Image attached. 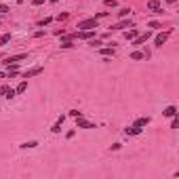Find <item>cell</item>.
<instances>
[{"mask_svg":"<svg viewBox=\"0 0 179 179\" xmlns=\"http://www.w3.org/2000/svg\"><path fill=\"white\" fill-rule=\"evenodd\" d=\"M80 32H89V30H95L97 28V17H91V19H82V21H78V25H76Z\"/></svg>","mask_w":179,"mask_h":179,"instance_id":"6da1fadb","label":"cell"},{"mask_svg":"<svg viewBox=\"0 0 179 179\" xmlns=\"http://www.w3.org/2000/svg\"><path fill=\"white\" fill-rule=\"evenodd\" d=\"M150 36H152V32H145V34H139L137 38H133V46H141V45H143V42H145V40H148V38H150Z\"/></svg>","mask_w":179,"mask_h":179,"instance_id":"7a4b0ae2","label":"cell"},{"mask_svg":"<svg viewBox=\"0 0 179 179\" xmlns=\"http://www.w3.org/2000/svg\"><path fill=\"white\" fill-rule=\"evenodd\" d=\"M25 57H28L25 53H21V55H11V57L4 59V63H6V65H8V63H17V61H21V59H25Z\"/></svg>","mask_w":179,"mask_h":179,"instance_id":"3957f363","label":"cell"},{"mask_svg":"<svg viewBox=\"0 0 179 179\" xmlns=\"http://www.w3.org/2000/svg\"><path fill=\"white\" fill-rule=\"evenodd\" d=\"M148 8L154 11V13H162V6H160L158 0H150V2H148Z\"/></svg>","mask_w":179,"mask_h":179,"instance_id":"277c9868","label":"cell"},{"mask_svg":"<svg viewBox=\"0 0 179 179\" xmlns=\"http://www.w3.org/2000/svg\"><path fill=\"white\" fill-rule=\"evenodd\" d=\"M76 127H78V129H95V124H93V122H89V120H82V118H78Z\"/></svg>","mask_w":179,"mask_h":179,"instance_id":"5b68a950","label":"cell"},{"mask_svg":"<svg viewBox=\"0 0 179 179\" xmlns=\"http://www.w3.org/2000/svg\"><path fill=\"white\" fill-rule=\"evenodd\" d=\"M169 34H171V32L158 34V36H156V46H162V45H164V42H167V38H169Z\"/></svg>","mask_w":179,"mask_h":179,"instance_id":"8992f818","label":"cell"},{"mask_svg":"<svg viewBox=\"0 0 179 179\" xmlns=\"http://www.w3.org/2000/svg\"><path fill=\"white\" fill-rule=\"evenodd\" d=\"M40 72H42V68H34V70H30V72H23L21 76H23V78H32V76L40 74Z\"/></svg>","mask_w":179,"mask_h":179,"instance_id":"52a82bcc","label":"cell"},{"mask_svg":"<svg viewBox=\"0 0 179 179\" xmlns=\"http://www.w3.org/2000/svg\"><path fill=\"white\" fill-rule=\"evenodd\" d=\"M124 28H133V23H131V21H120V23H116L112 30H124Z\"/></svg>","mask_w":179,"mask_h":179,"instance_id":"ba28073f","label":"cell"},{"mask_svg":"<svg viewBox=\"0 0 179 179\" xmlns=\"http://www.w3.org/2000/svg\"><path fill=\"white\" fill-rule=\"evenodd\" d=\"M145 57H148V53H141V51H135V53H131V59H135V61L145 59Z\"/></svg>","mask_w":179,"mask_h":179,"instance_id":"9c48e42d","label":"cell"},{"mask_svg":"<svg viewBox=\"0 0 179 179\" xmlns=\"http://www.w3.org/2000/svg\"><path fill=\"white\" fill-rule=\"evenodd\" d=\"M175 114H177V108H175V105H169V108L164 110V116H169V118H173Z\"/></svg>","mask_w":179,"mask_h":179,"instance_id":"30bf717a","label":"cell"},{"mask_svg":"<svg viewBox=\"0 0 179 179\" xmlns=\"http://www.w3.org/2000/svg\"><path fill=\"white\" fill-rule=\"evenodd\" d=\"M148 124H150V118H148V116H145V118L135 120V127H139V129H141V127H148Z\"/></svg>","mask_w":179,"mask_h":179,"instance_id":"8fae6325","label":"cell"},{"mask_svg":"<svg viewBox=\"0 0 179 179\" xmlns=\"http://www.w3.org/2000/svg\"><path fill=\"white\" fill-rule=\"evenodd\" d=\"M137 36H139L137 30H127V32H124V38H127V40H133V38H137Z\"/></svg>","mask_w":179,"mask_h":179,"instance_id":"7c38bea8","label":"cell"},{"mask_svg":"<svg viewBox=\"0 0 179 179\" xmlns=\"http://www.w3.org/2000/svg\"><path fill=\"white\" fill-rule=\"evenodd\" d=\"M124 133H127V135H139V133H141V129H139V127H135V124H133L131 129H124Z\"/></svg>","mask_w":179,"mask_h":179,"instance_id":"4fadbf2b","label":"cell"},{"mask_svg":"<svg viewBox=\"0 0 179 179\" xmlns=\"http://www.w3.org/2000/svg\"><path fill=\"white\" fill-rule=\"evenodd\" d=\"M25 89H28V82L23 80V82H19V87L15 89V93H17V95H21V93H25Z\"/></svg>","mask_w":179,"mask_h":179,"instance_id":"5bb4252c","label":"cell"},{"mask_svg":"<svg viewBox=\"0 0 179 179\" xmlns=\"http://www.w3.org/2000/svg\"><path fill=\"white\" fill-rule=\"evenodd\" d=\"M36 145H38V141H23V143H21L23 150H28V148H36Z\"/></svg>","mask_w":179,"mask_h":179,"instance_id":"9a60e30c","label":"cell"},{"mask_svg":"<svg viewBox=\"0 0 179 179\" xmlns=\"http://www.w3.org/2000/svg\"><path fill=\"white\" fill-rule=\"evenodd\" d=\"M6 42H11V34H4V36H0V46H4Z\"/></svg>","mask_w":179,"mask_h":179,"instance_id":"2e32d148","label":"cell"},{"mask_svg":"<svg viewBox=\"0 0 179 179\" xmlns=\"http://www.w3.org/2000/svg\"><path fill=\"white\" fill-rule=\"evenodd\" d=\"M129 13H131L129 8H120V11H118V17H122V19H124V17H127Z\"/></svg>","mask_w":179,"mask_h":179,"instance_id":"e0dca14e","label":"cell"},{"mask_svg":"<svg viewBox=\"0 0 179 179\" xmlns=\"http://www.w3.org/2000/svg\"><path fill=\"white\" fill-rule=\"evenodd\" d=\"M101 55L110 57V55H114V48H101Z\"/></svg>","mask_w":179,"mask_h":179,"instance_id":"ac0fdd59","label":"cell"},{"mask_svg":"<svg viewBox=\"0 0 179 179\" xmlns=\"http://www.w3.org/2000/svg\"><path fill=\"white\" fill-rule=\"evenodd\" d=\"M179 127V118H177V114L173 116V122H171V129H177Z\"/></svg>","mask_w":179,"mask_h":179,"instance_id":"d6986e66","label":"cell"},{"mask_svg":"<svg viewBox=\"0 0 179 179\" xmlns=\"http://www.w3.org/2000/svg\"><path fill=\"white\" fill-rule=\"evenodd\" d=\"M70 116H74V118H80V116H82V112H78V110H70Z\"/></svg>","mask_w":179,"mask_h":179,"instance_id":"ffe728a7","label":"cell"},{"mask_svg":"<svg viewBox=\"0 0 179 179\" xmlns=\"http://www.w3.org/2000/svg\"><path fill=\"white\" fill-rule=\"evenodd\" d=\"M48 23H51V17H46V19H42V21H40V25H42V28H45V25H48Z\"/></svg>","mask_w":179,"mask_h":179,"instance_id":"44dd1931","label":"cell"},{"mask_svg":"<svg viewBox=\"0 0 179 179\" xmlns=\"http://www.w3.org/2000/svg\"><path fill=\"white\" fill-rule=\"evenodd\" d=\"M150 28H154V30H158V28H160V23H158V21H152V23H150Z\"/></svg>","mask_w":179,"mask_h":179,"instance_id":"7402d4cb","label":"cell"},{"mask_svg":"<svg viewBox=\"0 0 179 179\" xmlns=\"http://www.w3.org/2000/svg\"><path fill=\"white\" fill-rule=\"evenodd\" d=\"M105 6H116V0H105Z\"/></svg>","mask_w":179,"mask_h":179,"instance_id":"603a6c76","label":"cell"},{"mask_svg":"<svg viewBox=\"0 0 179 179\" xmlns=\"http://www.w3.org/2000/svg\"><path fill=\"white\" fill-rule=\"evenodd\" d=\"M32 4L34 6H40V4H45V0H32Z\"/></svg>","mask_w":179,"mask_h":179,"instance_id":"cb8c5ba5","label":"cell"},{"mask_svg":"<svg viewBox=\"0 0 179 179\" xmlns=\"http://www.w3.org/2000/svg\"><path fill=\"white\" fill-rule=\"evenodd\" d=\"M6 11H11V8H8L6 4H0V13H6Z\"/></svg>","mask_w":179,"mask_h":179,"instance_id":"d4e9b609","label":"cell"},{"mask_svg":"<svg viewBox=\"0 0 179 179\" xmlns=\"http://www.w3.org/2000/svg\"><path fill=\"white\" fill-rule=\"evenodd\" d=\"M173 2H177V0H169V4H173Z\"/></svg>","mask_w":179,"mask_h":179,"instance_id":"484cf974","label":"cell"},{"mask_svg":"<svg viewBox=\"0 0 179 179\" xmlns=\"http://www.w3.org/2000/svg\"><path fill=\"white\" fill-rule=\"evenodd\" d=\"M0 78H4V74H2V72H0Z\"/></svg>","mask_w":179,"mask_h":179,"instance_id":"4316f807","label":"cell"},{"mask_svg":"<svg viewBox=\"0 0 179 179\" xmlns=\"http://www.w3.org/2000/svg\"><path fill=\"white\" fill-rule=\"evenodd\" d=\"M51 2H57V0H51Z\"/></svg>","mask_w":179,"mask_h":179,"instance_id":"83f0119b","label":"cell"}]
</instances>
